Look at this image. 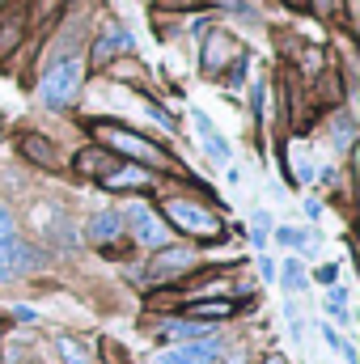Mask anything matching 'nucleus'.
<instances>
[{"label":"nucleus","mask_w":360,"mask_h":364,"mask_svg":"<svg viewBox=\"0 0 360 364\" xmlns=\"http://www.w3.org/2000/svg\"><path fill=\"white\" fill-rule=\"evenodd\" d=\"M162 335H174V339H203L208 331H203L199 322H170V326H162Z\"/></svg>","instance_id":"obj_16"},{"label":"nucleus","mask_w":360,"mask_h":364,"mask_svg":"<svg viewBox=\"0 0 360 364\" xmlns=\"http://www.w3.org/2000/svg\"><path fill=\"white\" fill-rule=\"evenodd\" d=\"M166 216L179 225L182 233H195V237H216L221 233V220L208 208L191 203V199H166Z\"/></svg>","instance_id":"obj_4"},{"label":"nucleus","mask_w":360,"mask_h":364,"mask_svg":"<svg viewBox=\"0 0 360 364\" xmlns=\"http://www.w3.org/2000/svg\"><path fill=\"white\" fill-rule=\"evenodd\" d=\"M17 144H21V153H26L30 161H38L43 170H55V149H51V144H47L43 136H34V132H26V136H21Z\"/></svg>","instance_id":"obj_12"},{"label":"nucleus","mask_w":360,"mask_h":364,"mask_svg":"<svg viewBox=\"0 0 360 364\" xmlns=\"http://www.w3.org/2000/svg\"><path fill=\"white\" fill-rule=\"evenodd\" d=\"M17 43H21V13L9 9V13L0 17V60H9Z\"/></svg>","instance_id":"obj_13"},{"label":"nucleus","mask_w":360,"mask_h":364,"mask_svg":"<svg viewBox=\"0 0 360 364\" xmlns=\"http://www.w3.org/2000/svg\"><path fill=\"white\" fill-rule=\"evenodd\" d=\"M275 242H284V246H297V250H309V246H314L305 229H280V233H275Z\"/></svg>","instance_id":"obj_19"},{"label":"nucleus","mask_w":360,"mask_h":364,"mask_svg":"<svg viewBox=\"0 0 360 364\" xmlns=\"http://www.w3.org/2000/svg\"><path fill=\"white\" fill-rule=\"evenodd\" d=\"M30 263H34V259H30V246L17 237V225H13L9 208L0 203V284H13Z\"/></svg>","instance_id":"obj_2"},{"label":"nucleus","mask_w":360,"mask_h":364,"mask_svg":"<svg viewBox=\"0 0 360 364\" xmlns=\"http://www.w3.org/2000/svg\"><path fill=\"white\" fill-rule=\"evenodd\" d=\"M280 272H284L280 279H284V288H288V292H301V288H305V267H301V263H292V259H288Z\"/></svg>","instance_id":"obj_17"},{"label":"nucleus","mask_w":360,"mask_h":364,"mask_svg":"<svg viewBox=\"0 0 360 364\" xmlns=\"http://www.w3.org/2000/svg\"><path fill=\"white\" fill-rule=\"evenodd\" d=\"M191 267H195V250H157L153 263H149V279L153 284H170L182 272H191Z\"/></svg>","instance_id":"obj_6"},{"label":"nucleus","mask_w":360,"mask_h":364,"mask_svg":"<svg viewBox=\"0 0 360 364\" xmlns=\"http://www.w3.org/2000/svg\"><path fill=\"white\" fill-rule=\"evenodd\" d=\"M153 182V174L144 170V166H115L106 178H102V186H110V191H132V186H149Z\"/></svg>","instance_id":"obj_10"},{"label":"nucleus","mask_w":360,"mask_h":364,"mask_svg":"<svg viewBox=\"0 0 360 364\" xmlns=\"http://www.w3.org/2000/svg\"><path fill=\"white\" fill-rule=\"evenodd\" d=\"M191 123L199 127V136H203V149H208V157L225 166V161L233 157V149H229V140H225V136H221V132L212 127V119H208L203 110H191Z\"/></svg>","instance_id":"obj_9"},{"label":"nucleus","mask_w":360,"mask_h":364,"mask_svg":"<svg viewBox=\"0 0 360 364\" xmlns=\"http://www.w3.org/2000/svg\"><path fill=\"white\" fill-rule=\"evenodd\" d=\"M335 144H339V149L352 144V119H335Z\"/></svg>","instance_id":"obj_21"},{"label":"nucleus","mask_w":360,"mask_h":364,"mask_svg":"<svg viewBox=\"0 0 360 364\" xmlns=\"http://www.w3.org/2000/svg\"><path fill=\"white\" fill-rule=\"evenodd\" d=\"M233 55V38L229 34H208L203 43V73H221V64Z\"/></svg>","instance_id":"obj_11"},{"label":"nucleus","mask_w":360,"mask_h":364,"mask_svg":"<svg viewBox=\"0 0 360 364\" xmlns=\"http://www.w3.org/2000/svg\"><path fill=\"white\" fill-rule=\"evenodd\" d=\"M305 4H314V13H318V17H344V13H348V4H344V0H305Z\"/></svg>","instance_id":"obj_20"},{"label":"nucleus","mask_w":360,"mask_h":364,"mask_svg":"<svg viewBox=\"0 0 360 364\" xmlns=\"http://www.w3.org/2000/svg\"><path fill=\"white\" fill-rule=\"evenodd\" d=\"M263 364H288V360H284V356H268Z\"/></svg>","instance_id":"obj_24"},{"label":"nucleus","mask_w":360,"mask_h":364,"mask_svg":"<svg viewBox=\"0 0 360 364\" xmlns=\"http://www.w3.org/2000/svg\"><path fill=\"white\" fill-rule=\"evenodd\" d=\"M288 4H292V9H305V0H288Z\"/></svg>","instance_id":"obj_25"},{"label":"nucleus","mask_w":360,"mask_h":364,"mask_svg":"<svg viewBox=\"0 0 360 364\" xmlns=\"http://www.w3.org/2000/svg\"><path fill=\"white\" fill-rule=\"evenodd\" d=\"M115 233H123V216L119 212H102L90 220V242H110Z\"/></svg>","instance_id":"obj_14"},{"label":"nucleus","mask_w":360,"mask_h":364,"mask_svg":"<svg viewBox=\"0 0 360 364\" xmlns=\"http://www.w3.org/2000/svg\"><path fill=\"white\" fill-rule=\"evenodd\" d=\"M318 284H335V267H322L318 272Z\"/></svg>","instance_id":"obj_23"},{"label":"nucleus","mask_w":360,"mask_h":364,"mask_svg":"<svg viewBox=\"0 0 360 364\" xmlns=\"http://www.w3.org/2000/svg\"><path fill=\"white\" fill-rule=\"evenodd\" d=\"M216 352H221V339L203 335V339H199V343H191V348H174V352L157 356V364H212Z\"/></svg>","instance_id":"obj_8"},{"label":"nucleus","mask_w":360,"mask_h":364,"mask_svg":"<svg viewBox=\"0 0 360 364\" xmlns=\"http://www.w3.org/2000/svg\"><path fill=\"white\" fill-rule=\"evenodd\" d=\"M127 225H132L136 242H144V246H153V250H162L166 237H170V229H166V225L157 220V212L144 208V203H132V208H127Z\"/></svg>","instance_id":"obj_5"},{"label":"nucleus","mask_w":360,"mask_h":364,"mask_svg":"<svg viewBox=\"0 0 360 364\" xmlns=\"http://www.w3.org/2000/svg\"><path fill=\"white\" fill-rule=\"evenodd\" d=\"M229 309L233 305H225V301H199V305H191L195 318H229Z\"/></svg>","instance_id":"obj_18"},{"label":"nucleus","mask_w":360,"mask_h":364,"mask_svg":"<svg viewBox=\"0 0 360 364\" xmlns=\"http://www.w3.org/2000/svg\"><path fill=\"white\" fill-rule=\"evenodd\" d=\"M250 106H255V114H263V81L250 90Z\"/></svg>","instance_id":"obj_22"},{"label":"nucleus","mask_w":360,"mask_h":364,"mask_svg":"<svg viewBox=\"0 0 360 364\" xmlns=\"http://www.w3.org/2000/svg\"><path fill=\"white\" fill-rule=\"evenodd\" d=\"M93 132H97L106 144H115L119 153H127V157H136V161H144V166H174L157 144H149L144 136H136V132H127V127H119V123H93Z\"/></svg>","instance_id":"obj_3"},{"label":"nucleus","mask_w":360,"mask_h":364,"mask_svg":"<svg viewBox=\"0 0 360 364\" xmlns=\"http://www.w3.org/2000/svg\"><path fill=\"white\" fill-rule=\"evenodd\" d=\"M81 77H85V64H81V60H60V64H51V73H47L43 85H38L43 106H51V110L73 106V97L81 93Z\"/></svg>","instance_id":"obj_1"},{"label":"nucleus","mask_w":360,"mask_h":364,"mask_svg":"<svg viewBox=\"0 0 360 364\" xmlns=\"http://www.w3.org/2000/svg\"><path fill=\"white\" fill-rule=\"evenodd\" d=\"M77 170H81V174H102V178H106L115 166H110V157H106L102 149H93V153H81V157H77Z\"/></svg>","instance_id":"obj_15"},{"label":"nucleus","mask_w":360,"mask_h":364,"mask_svg":"<svg viewBox=\"0 0 360 364\" xmlns=\"http://www.w3.org/2000/svg\"><path fill=\"white\" fill-rule=\"evenodd\" d=\"M119 51H132V34H127L123 26H110V30H106V34H102V38L93 43L90 64H93V68H106V64H110V60H115Z\"/></svg>","instance_id":"obj_7"}]
</instances>
